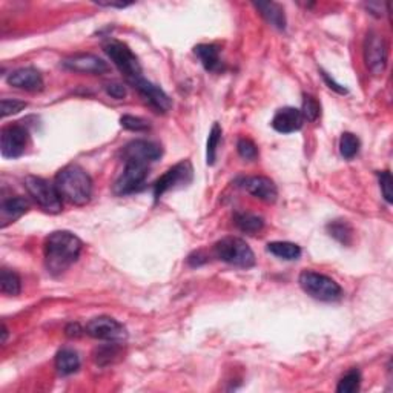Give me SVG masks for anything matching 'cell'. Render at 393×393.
<instances>
[{
    "label": "cell",
    "instance_id": "1",
    "mask_svg": "<svg viewBox=\"0 0 393 393\" xmlns=\"http://www.w3.org/2000/svg\"><path fill=\"white\" fill-rule=\"evenodd\" d=\"M84 243L68 231L49 233L45 242V266L51 275L59 277L77 262Z\"/></svg>",
    "mask_w": 393,
    "mask_h": 393
},
{
    "label": "cell",
    "instance_id": "2",
    "mask_svg": "<svg viewBox=\"0 0 393 393\" xmlns=\"http://www.w3.org/2000/svg\"><path fill=\"white\" fill-rule=\"evenodd\" d=\"M55 188L65 201L75 206H85L92 195V180L84 168L68 164L55 175Z\"/></svg>",
    "mask_w": 393,
    "mask_h": 393
},
{
    "label": "cell",
    "instance_id": "3",
    "mask_svg": "<svg viewBox=\"0 0 393 393\" xmlns=\"http://www.w3.org/2000/svg\"><path fill=\"white\" fill-rule=\"evenodd\" d=\"M298 283L304 292L318 301L332 303L343 296V289L337 281L315 270H303L298 277Z\"/></svg>",
    "mask_w": 393,
    "mask_h": 393
},
{
    "label": "cell",
    "instance_id": "4",
    "mask_svg": "<svg viewBox=\"0 0 393 393\" xmlns=\"http://www.w3.org/2000/svg\"><path fill=\"white\" fill-rule=\"evenodd\" d=\"M214 252L218 259L240 269H251L255 266V253L244 240L238 237H225L215 243Z\"/></svg>",
    "mask_w": 393,
    "mask_h": 393
},
{
    "label": "cell",
    "instance_id": "5",
    "mask_svg": "<svg viewBox=\"0 0 393 393\" xmlns=\"http://www.w3.org/2000/svg\"><path fill=\"white\" fill-rule=\"evenodd\" d=\"M105 53L112 60L114 65L117 66L120 73L125 75V79L132 86L137 80L143 77L142 66L138 63L136 54L125 45L123 42H118L116 39H110L103 45Z\"/></svg>",
    "mask_w": 393,
    "mask_h": 393
},
{
    "label": "cell",
    "instance_id": "6",
    "mask_svg": "<svg viewBox=\"0 0 393 393\" xmlns=\"http://www.w3.org/2000/svg\"><path fill=\"white\" fill-rule=\"evenodd\" d=\"M25 188L28 194L33 196L34 201L39 205L43 211L48 214L62 212V201L59 191H57L55 183H51L42 177L28 175L25 179Z\"/></svg>",
    "mask_w": 393,
    "mask_h": 393
},
{
    "label": "cell",
    "instance_id": "7",
    "mask_svg": "<svg viewBox=\"0 0 393 393\" xmlns=\"http://www.w3.org/2000/svg\"><path fill=\"white\" fill-rule=\"evenodd\" d=\"M194 168L189 160H183L168 169L154 185V199L158 201L170 189L185 188L192 181Z\"/></svg>",
    "mask_w": 393,
    "mask_h": 393
},
{
    "label": "cell",
    "instance_id": "8",
    "mask_svg": "<svg viewBox=\"0 0 393 393\" xmlns=\"http://www.w3.org/2000/svg\"><path fill=\"white\" fill-rule=\"evenodd\" d=\"M125 169L122 175L118 177L117 181L114 183L112 191L118 196H125L129 194H134L144 186L148 177L149 166L136 162H123Z\"/></svg>",
    "mask_w": 393,
    "mask_h": 393
},
{
    "label": "cell",
    "instance_id": "9",
    "mask_svg": "<svg viewBox=\"0 0 393 393\" xmlns=\"http://www.w3.org/2000/svg\"><path fill=\"white\" fill-rule=\"evenodd\" d=\"M85 332L92 338L110 341V343H122L128 338L126 327L111 316H97V318L91 320L86 325Z\"/></svg>",
    "mask_w": 393,
    "mask_h": 393
},
{
    "label": "cell",
    "instance_id": "10",
    "mask_svg": "<svg viewBox=\"0 0 393 393\" xmlns=\"http://www.w3.org/2000/svg\"><path fill=\"white\" fill-rule=\"evenodd\" d=\"M364 60L373 75L383 74L388 66V45L384 37L375 31H370L364 40Z\"/></svg>",
    "mask_w": 393,
    "mask_h": 393
},
{
    "label": "cell",
    "instance_id": "11",
    "mask_svg": "<svg viewBox=\"0 0 393 393\" xmlns=\"http://www.w3.org/2000/svg\"><path fill=\"white\" fill-rule=\"evenodd\" d=\"M29 134L22 125H10L2 129L0 136V152L3 158H18L28 147Z\"/></svg>",
    "mask_w": 393,
    "mask_h": 393
},
{
    "label": "cell",
    "instance_id": "12",
    "mask_svg": "<svg viewBox=\"0 0 393 393\" xmlns=\"http://www.w3.org/2000/svg\"><path fill=\"white\" fill-rule=\"evenodd\" d=\"M163 149L160 144L149 140H132L122 149L123 162H136L149 166L151 163L160 160Z\"/></svg>",
    "mask_w": 393,
    "mask_h": 393
},
{
    "label": "cell",
    "instance_id": "13",
    "mask_svg": "<svg viewBox=\"0 0 393 393\" xmlns=\"http://www.w3.org/2000/svg\"><path fill=\"white\" fill-rule=\"evenodd\" d=\"M132 86H134V90L138 91L142 99L147 101L152 110H155V112L166 114L170 107H173V101H170L168 94L164 92L160 86L151 84V81L144 77L137 80Z\"/></svg>",
    "mask_w": 393,
    "mask_h": 393
},
{
    "label": "cell",
    "instance_id": "14",
    "mask_svg": "<svg viewBox=\"0 0 393 393\" xmlns=\"http://www.w3.org/2000/svg\"><path fill=\"white\" fill-rule=\"evenodd\" d=\"M62 65L69 71L81 73V74H105L110 71V66L105 60L94 54H75L71 57H66L62 62Z\"/></svg>",
    "mask_w": 393,
    "mask_h": 393
},
{
    "label": "cell",
    "instance_id": "15",
    "mask_svg": "<svg viewBox=\"0 0 393 393\" xmlns=\"http://www.w3.org/2000/svg\"><path fill=\"white\" fill-rule=\"evenodd\" d=\"M242 188L246 192H249L251 195L255 196V199L264 203H275L278 199L277 185L270 179H268V177H246V179L242 180Z\"/></svg>",
    "mask_w": 393,
    "mask_h": 393
},
{
    "label": "cell",
    "instance_id": "16",
    "mask_svg": "<svg viewBox=\"0 0 393 393\" xmlns=\"http://www.w3.org/2000/svg\"><path fill=\"white\" fill-rule=\"evenodd\" d=\"M304 118L300 110L292 106L281 107L275 112L274 118H272V128L281 134H292V132L300 131L303 128Z\"/></svg>",
    "mask_w": 393,
    "mask_h": 393
},
{
    "label": "cell",
    "instance_id": "17",
    "mask_svg": "<svg viewBox=\"0 0 393 393\" xmlns=\"http://www.w3.org/2000/svg\"><path fill=\"white\" fill-rule=\"evenodd\" d=\"M8 85L17 90L36 92L43 90V77L36 68H21L17 71L11 73L10 77L6 79Z\"/></svg>",
    "mask_w": 393,
    "mask_h": 393
},
{
    "label": "cell",
    "instance_id": "18",
    "mask_svg": "<svg viewBox=\"0 0 393 393\" xmlns=\"http://www.w3.org/2000/svg\"><path fill=\"white\" fill-rule=\"evenodd\" d=\"M29 203L23 196H11L0 205V226L6 227L28 212Z\"/></svg>",
    "mask_w": 393,
    "mask_h": 393
},
{
    "label": "cell",
    "instance_id": "19",
    "mask_svg": "<svg viewBox=\"0 0 393 393\" xmlns=\"http://www.w3.org/2000/svg\"><path fill=\"white\" fill-rule=\"evenodd\" d=\"M194 53L199 57L201 65L205 66L209 73H220L223 71V62L220 57V48L212 43H203L194 48Z\"/></svg>",
    "mask_w": 393,
    "mask_h": 393
},
{
    "label": "cell",
    "instance_id": "20",
    "mask_svg": "<svg viewBox=\"0 0 393 393\" xmlns=\"http://www.w3.org/2000/svg\"><path fill=\"white\" fill-rule=\"evenodd\" d=\"M253 6L259 11V14L264 17V21L277 29H286V14L281 5L275 2H255Z\"/></svg>",
    "mask_w": 393,
    "mask_h": 393
},
{
    "label": "cell",
    "instance_id": "21",
    "mask_svg": "<svg viewBox=\"0 0 393 393\" xmlns=\"http://www.w3.org/2000/svg\"><path fill=\"white\" fill-rule=\"evenodd\" d=\"M55 369L62 377L73 375L80 369V357L73 348H62L55 355Z\"/></svg>",
    "mask_w": 393,
    "mask_h": 393
},
{
    "label": "cell",
    "instance_id": "22",
    "mask_svg": "<svg viewBox=\"0 0 393 393\" xmlns=\"http://www.w3.org/2000/svg\"><path fill=\"white\" fill-rule=\"evenodd\" d=\"M233 221H236V225L240 231L251 233V236L262 231L264 226L263 218L251 212H237L236 217H233Z\"/></svg>",
    "mask_w": 393,
    "mask_h": 393
},
{
    "label": "cell",
    "instance_id": "23",
    "mask_svg": "<svg viewBox=\"0 0 393 393\" xmlns=\"http://www.w3.org/2000/svg\"><path fill=\"white\" fill-rule=\"evenodd\" d=\"M268 252L286 262H294L301 257V247L289 242H274L268 244Z\"/></svg>",
    "mask_w": 393,
    "mask_h": 393
},
{
    "label": "cell",
    "instance_id": "24",
    "mask_svg": "<svg viewBox=\"0 0 393 393\" xmlns=\"http://www.w3.org/2000/svg\"><path fill=\"white\" fill-rule=\"evenodd\" d=\"M0 290L8 296H17L22 290V281L14 270L3 269L0 274Z\"/></svg>",
    "mask_w": 393,
    "mask_h": 393
},
{
    "label": "cell",
    "instance_id": "25",
    "mask_svg": "<svg viewBox=\"0 0 393 393\" xmlns=\"http://www.w3.org/2000/svg\"><path fill=\"white\" fill-rule=\"evenodd\" d=\"M327 231H329V236L333 237L341 244L348 246V244L352 243L353 231H352V226L348 225L347 221H344V220H335V221H332L331 225L327 226Z\"/></svg>",
    "mask_w": 393,
    "mask_h": 393
},
{
    "label": "cell",
    "instance_id": "26",
    "mask_svg": "<svg viewBox=\"0 0 393 393\" xmlns=\"http://www.w3.org/2000/svg\"><path fill=\"white\" fill-rule=\"evenodd\" d=\"M120 357H122V348H120L116 343H110V341H107V344L100 346L96 353H94V359H96V363L99 366H107L116 363Z\"/></svg>",
    "mask_w": 393,
    "mask_h": 393
},
{
    "label": "cell",
    "instance_id": "27",
    "mask_svg": "<svg viewBox=\"0 0 393 393\" xmlns=\"http://www.w3.org/2000/svg\"><path fill=\"white\" fill-rule=\"evenodd\" d=\"M359 138L352 134V132H344L343 136L340 138V152L346 160H352L353 157L358 155L359 152Z\"/></svg>",
    "mask_w": 393,
    "mask_h": 393
},
{
    "label": "cell",
    "instance_id": "28",
    "mask_svg": "<svg viewBox=\"0 0 393 393\" xmlns=\"http://www.w3.org/2000/svg\"><path fill=\"white\" fill-rule=\"evenodd\" d=\"M359 384H361V373L353 369L340 379L337 392L340 393H355L359 390Z\"/></svg>",
    "mask_w": 393,
    "mask_h": 393
},
{
    "label": "cell",
    "instance_id": "29",
    "mask_svg": "<svg viewBox=\"0 0 393 393\" xmlns=\"http://www.w3.org/2000/svg\"><path fill=\"white\" fill-rule=\"evenodd\" d=\"M220 140H221V128L218 123H214L207 138V148H206L207 164H214L215 160H217V148Z\"/></svg>",
    "mask_w": 393,
    "mask_h": 393
},
{
    "label": "cell",
    "instance_id": "30",
    "mask_svg": "<svg viewBox=\"0 0 393 393\" xmlns=\"http://www.w3.org/2000/svg\"><path fill=\"white\" fill-rule=\"evenodd\" d=\"M303 114V118L307 120V122H315L316 118L320 117L321 114V106L318 103V100L315 97L309 96V94H304L303 100V110H300Z\"/></svg>",
    "mask_w": 393,
    "mask_h": 393
},
{
    "label": "cell",
    "instance_id": "31",
    "mask_svg": "<svg viewBox=\"0 0 393 393\" xmlns=\"http://www.w3.org/2000/svg\"><path fill=\"white\" fill-rule=\"evenodd\" d=\"M28 106L27 101L22 100H16V99H2L0 101V114L2 117H8V116H14V114H18L23 111L25 107Z\"/></svg>",
    "mask_w": 393,
    "mask_h": 393
},
{
    "label": "cell",
    "instance_id": "32",
    "mask_svg": "<svg viewBox=\"0 0 393 393\" xmlns=\"http://www.w3.org/2000/svg\"><path fill=\"white\" fill-rule=\"evenodd\" d=\"M120 125H122L125 129L134 131V132H144L151 128L148 120H144L142 117H134V116H123L122 118H120Z\"/></svg>",
    "mask_w": 393,
    "mask_h": 393
},
{
    "label": "cell",
    "instance_id": "33",
    "mask_svg": "<svg viewBox=\"0 0 393 393\" xmlns=\"http://www.w3.org/2000/svg\"><path fill=\"white\" fill-rule=\"evenodd\" d=\"M237 151L238 154L244 160H255L257 155H258V149L255 147V143L249 138H240L238 143H237Z\"/></svg>",
    "mask_w": 393,
    "mask_h": 393
},
{
    "label": "cell",
    "instance_id": "34",
    "mask_svg": "<svg viewBox=\"0 0 393 393\" xmlns=\"http://www.w3.org/2000/svg\"><path fill=\"white\" fill-rule=\"evenodd\" d=\"M392 174L389 170H384V173L379 174V188H381V192L384 195V200L388 203L393 201V196H392Z\"/></svg>",
    "mask_w": 393,
    "mask_h": 393
},
{
    "label": "cell",
    "instance_id": "35",
    "mask_svg": "<svg viewBox=\"0 0 393 393\" xmlns=\"http://www.w3.org/2000/svg\"><path fill=\"white\" fill-rule=\"evenodd\" d=\"M105 91L107 96L116 100H122L126 97V88L120 81H107V84H105Z\"/></svg>",
    "mask_w": 393,
    "mask_h": 393
},
{
    "label": "cell",
    "instance_id": "36",
    "mask_svg": "<svg viewBox=\"0 0 393 393\" xmlns=\"http://www.w3.org/2000/svg\"><path fill=\"white\" fill-rule=\"evenodd\" d=\"M322 79H325V81H326V84L329 85V88H331V90L337 91L338 94H347V90H346V88H344L343 85H338L337 81H335L333 79H331V75H329V74H327V73H325V71H322Z\"/></svg>",
    "mask_w": 393,
    "mask_h": 393
},
{
    "label": "cell",
    "instance_id": "37",
    "mask_svg": "<svg viewBox=\"0 0 393 393\" xmlns=\"http://www.w3.org/2000/svg\"><path fill=\"white\" fill-rule=\"evenodd\" d=\"M65 332L69 338H79L81 337V333L85 332V329H81L79 322H71V325H68Z\"/></svg>",
    "mask_w": 393,
    "mask_h": 393
},
{
    "label": "cell",
    "instance_id": "38",
    "mask_svg": "<svg viewBox=\"0 0 393 393\" xmlns=\"http://www.w3.org/2000/svg\"><path fill=\"white\" fill-rule=\"evenodd\" d=\"M99 6H106V8H126L132 3H125V2H96Z\"/></svg>",
    "mask_w": 393,
    "mask_h": 393
},
{
    "label": "cell",
    "instance_id": "39",
    "mask_svg": "<svg viewBox=\"0 0 393 393\" xmlns=\"http://www.w3.org/2000/svg\"><path fill=\"white\" fill-rule=\"evenodd\" d=\"M367 10L370 11V14H375L377 17H381V16H383L381 3H369V5H367Z\"/></svg>",
    "mask_w": 393,
    "mask_h": 393
}]
</instances>
